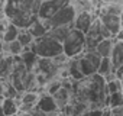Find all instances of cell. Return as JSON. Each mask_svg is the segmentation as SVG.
<instances>
[{"label":"cell","mask_w":123,"mask_h":116,"mask_svg":"<svg viewBox=\"0 0 123 116\" xmlns=\"http://www.w3.org/2000/svg\"><path fill=\"white\" fill-rule=\"evenodd\" d=\"M23 51V46L20 45V42L18 39L6 42V55H12V57H18L20 55Z\"/></svg>","instance_id":"18"},{"label":"cell","mask_w":123,"mask_h":116,"mask_svg":"<svg viewBox=\"0 0 123 116\" xmlns=\"http://www.w3.org/2000/svg\"><path fill=\"white\" fill-rule=\"evenodd\" d=\"M9 116H19V115H18V113H15V115H9Z\"/></svg>","instance_id":"32"},{"label":"cell","mask_w":123,"mask_h":116,"mask_svg":"<svg viewBox=\"0 0 123 116\" xmlns=\"http://www.w3.org/2000/svg\"><path fill=\"white\" fill-rule=\"evenodd\" d=\"M18 33H19V28L15 26L13 23L7 22L6 26H5V31L2 33V41L3 42H10V41H15L18 38Z\"/></svg>","instance_id":"16"},{"label":"cell","mask_w":123,"mask_h":116,"mask_svg":"<svg viewBox=\"0 0 123 116\" xmlns=\"http://www.w3.org/2000/svg\"><path fill=\"white\" fill-rule=\"evenodd\" d=\"M110 112H111V116H114V115H123V104L110 107Z\"/></svg>","instance_id":"26"},{"label":"cell","mask_w":123,"mask_h":116,"mask_svg":"<svg viewBox=\"0 0 123 116\" xmlns=\"http://www.w3.org/2000/svg\"><path fill=\"white\" fill-rule=\"evenodd\" d=\"M7 81H9V80L0 78V104H2V100H3V97H5V90H6ZM0 116H3V113H2V106H0Z\"/></svg>","instance_id":"24"},{"label":"cell","mask_w":123,"mask_h":116,"mask_svg":"<svg viewBox=\"0 0 123 116\" xmlns=\"http://www.w3.org/2000/svg\"><path fill=\"white\" fill-rule=\"evenodd\" d=\"M109 58H110L111 65H113L114 70H116L117 67L123 65V41H117V39L114 41Z\"/></svg>","instance_id":"11"},{"label":"cell","mask_w":123,"mask_h":116,"mask_svg":"<svg viewBox=\"0 0 123 116\" xmlns=\"http://www.w3.org/2000/svg\"><path fill=\"white\" fill-rule=\"evenodd\" d=\"M70 0H41L38 7V19L48 22L64 5H67Z\"/></svg>","instance_id":"7"},{"label":"cell","mask_w":123,"mask_h":116,"mask_svg":"<svg viewBox=\"0 0 123 116\" xmlns=\"http://www.w3.org/2000/svg\"><path fill=\"white\" fill-rule=\"evenodd\" d=\"M55 116H68V115H65L64 112H58V113H56Z\"/></svg>","instance_id":"29"},{"label":"cell","mask_w":123,"mask_h":116,"mask_svg":"<svg viewBox=\"0 0 123 116\" xmlns=\"http://www.w3.org/2000/svg\"><path fill=\"white\" fill-rule=\"evenodd\" d=\"M73 28V25H64V26H56V28H51L46 33L49 36H52L54 39L59 41V42H62L64 38L67 36V33L70 32V29Z\"/></svg>","instance_id":"15"},{"label":"cell","mask_w":123,"mask_h":116,"mask_svg":"<svg viewBox=\"0 0 123 116\" xmlns=\"http://www.w3.org/2000/svg\"><path fill=\"white\" fill-rule=\"evenodd\" d=\"M39 3L41 0H5L3 18L19 29H28L38 19Z\"/></svg>","instance_id":"2"},{"label":"cell","mask_w":123,"mask_h":116,"mask_svg":"<svg viewBox=\"0 0 123 116\" xmlns=\"http://www.w3.org/2000/svg\"><path fill=\"white\" fill-rule=\"evenodd\" d=\"M101 25L110 32V35L114 38L119 32H122V16L119 15H110V13H98L97 15Z\"/></svg>","instance_id":"9"},{"label":"cell","mask_w":123,"mask_h":116,"mask_svg":"<svg viewBox=\"0 0 123 116\" xmlns=\"http://www.w3.org/2000/svg\"><path fill=\"white\" fill-rule=\"evenodd\" d=\"M114 116H123V115H114Z\"/></svg>","instance_id":"34"},{"label":"cell","mask_w":123,"mask_h":116,"mask_svg":"<svg viewBox=\"0 0 123 116\" xmlns=\"http://www.w3.org/2000/svg\"><path fill=\"white\" fill-rule=\"evenodd\" d=\"M98 12L100 13H110V15L122 16V3H107V5H103Z\"/></svg>","instance_id":"21"},{"label":"cell","mask_w":123,"mask_h":116,"mask_svg":"<svg viewBox=\"0 0 123 116\" xmlns=\"http://www.w3.org/2000/svg\"><path fill=\"white\" fill-rule=\"evenodd\" d=\"M113 71H114V68H113V65H111L110 58H109V57L101 58V61H100V64H98V68H97V74H100L101 77H106L107 74H110V73H113Z\"/></svg>","instance_id":"17"},{"label":"cell","mask_w":123,"mask_h":116,"mask_svg":"<svg viewBox=\"0 0 123 116\" xmlns=\"http://www.w3.org/2000/svg\"><path fill=\"white\" fill-rule=\"evenodd\" d=\"M94 18H96V15H94L91 10H81V12H77L75 19H74V22H73V26H74L75 29H78V31H81V32L86 33V32L88 31V28L91 26Z\"/></svg>","instance_id":"10"},{"label":"cell","mask_w":123,"mask_h":116,"mask_svg":"<svg viewBox=\"0 0 123 116\" xmlns=\"http://www.w3.org/2000/svg\"><path fill=\"white\" fill-rule=\"evenodd\" d=\"M101 116H111V112H110V107H103V110H101Z\"/></svg>","instance_id":"27"},{"label":"cell","mask_w":123,"mask_h":116,"mask_svg":"<svg viewBox=\"0 0 123 116\" xmlns=\"http://www.w3.org/2000/svg\"><path fill=\"white\" fill-rule=\"evenodd\" d=\"M104 84V78L97 73L80 80H73L71 99L81 102L87 106V109H103L106 107L107 97Z\"/></svg>","instance_id":"1"},{"label":"cell","mask_w":123,"mask_h":116,"mask_svg":"<svg viewBox=\"0 0 123 116\" xmlns=\"http://www.w3.org/2000/svg\"><path fill=\"white\" fill-rule=\"evenodd\" d=\"M28 31H29V33L33 36V39H36V38L43 36V35L49 31V28H48V23H46L45 20L36 19L33 23H31V26L28 28Z\"/></svg>","instance_id":"12"},{"label":"cell","mask_w":123,"mask_h":116,"mask_svg":"<svg viewBox=\"0 0 123 116\" xmlns=\"http://www.w3.org/2000/svg\"><path fill=\"white\" fill-rule=\"evenodd\" d=\"M61 44H62V54L65 57L68 58L78 57L81 52L86 51V35L84 32L73 26Z\"/></svg>","instance_id":"4"},{"label":"cell","mask_w":123,"mask_h":116,"mask_svg":"<svg viewBox=\"0 0 123 116\" xmlns=\"http://www.w3.org/2000/svg\"><path fill=\"white\" fill-rule=\"evenodd\" d=\"M74 58L77 60V65H78V70H80L83 77H88V76L96 74L98 64L101 61V57L96 51H84L78 57H74Z\"/></svg>","instance_id":"5"},{"label":"cell","mask_w":123,"mask_h":116,"mask_svg":"<svg viewBox=\"0 0 123 116\" xmlns=\"http://www.w3.org/2000/svg\"><path fill=\"white\" fill-rule=\"evenodd\" d=\"M2 57H3V54H2V52H0V60H2Z\"/></svg>","instance_id":"33"},{"label":"cell","mask_w":123,"mask_h":116,"mask_svg":"<svg viewBox=\"0 0 123 116\" xmlns=\"http://www.w3.org/2000/svg\"><path fill=\"white\" fill-rule=\"evenodd\" d=\"M103 5H107V3H122V0H101Z\"/></svg>","instance_id":"28"},{"label":"cell","mask_w":123,"mask_h":116,"mask_svg":"<svg viewBox=\"0 0 123 116\" xmlns=\"http://www.w3.org/2000/svg\"><path fill=\"white\" fill-rule=\"evenodd\" d=\"M104 89H106V93H107V94H110V93H116V91H122V90H123V87H122V80L114 78V80L106 81Z\"/></svg>","instance_id":"22"},{"label":"cell","mask_w":123,"mask_h":116,"mask_svg":"<svg viewBox=\"0 0 123 116\" xmlns=\"http://www.w3.org/2000/svg\"><path fill=\"white\" fill-rule=\"evenodd\" d=\"M114 41H116L114 38H104V39H101V41L96 45L94 51H96L101 58L110 57V52H111V48H113Z\"/></svg>","instance_id":"13"},{"label":"cell","mask_w":123,"mask_h":116,"mask_svg":"<svg viewBox=\"0 0 123 116\" xmlns=\"http://www.w3.org/2000/svg\"><path fill=\"white\" fill-rule=\"evenodd\" d=\"M2 16H3V7L0 6V18H2Z\"/></svg>","instance_id":"30"},{"label":"cell","mask_w":123,"mask_h":116,"mask_svg":"<svg viewBox=\"0 0 123 116\" xmlns=\"http://www.w3.org/2000/svg\"><path fill=\"white\" fill-rule=\"evenodd\" d=\"M3 5H5V0H0V6L3 7Z\"/></svg>","instance_id":"31"},{"label":"cell","mask_w":123,"mask_h":116,"mask_svg":"<svg viewBox=\"0 0 123 116\" xmlns=\"http://www.w3.org/2000/svg\"><path fill=\"white\" fill-rule=\"evenodd\" d=\"M29 49L33 51L39 58H54L62 54V44L49 36L48 33H45L43 36L33 39Z\"/></svg>","instance_id":"3"},{"label":"cell","mask_w":123,"mask_h":116,"mask_svg":"<svg viewBox=\"0 0 123 116\" xmlns=\"http://www.w3.org/2000/svg\"><path fill=\"white\" fill-rule=\"evenodd\" d=\"M71 5L75 7L77 12L81 10H91V0H70ZM93 12V10H91Z\"/></svg>","instance_id":"23"},{"label":"cell","mask_w":123,"mask_h":116,"mask_svg":"<svg viewBox=\"0 0 123 116\" xmlns=\"http://www.w3.org/2000/svg\"><path fill=\"white\" fill-rule=\"evenodd\" d=\"M123 104V94L122 91H116V93H110L106 97V106L107 107H114V106H120Z\"/></svg>","instance_id":"20"},{"label":"cell","mask_w":123,"mask_h":116,"mask_svg":"<svg viewBox=\"0 0 123 116\" xmlns=\"http://www.w3.org/2000/svg\"><path fill=\"white\" fill-rule=\"evenodd\" d=\"M75 15H77V10L75 7L71 5V2H68L67 5H64L61 7L46 23H48V28H56V26H64V25H73L74 19H75Z\"/></svg>","instance_id":"6"},{"label":"cell","mask_w":123,"mask_h":116,"mask_svg":"<svg viewBox=\"0 0 123 116\" xmlns=\"http://www.w3.org/2000/svg\"><path fill=\"white\" fill-rule=\"evenodd\" d=\"M16 39L20 42V45L23 46V49L25 48H29L31 44L33 42V36L29 33L28 29H19V33H18V38Z\"/></svg>","instance_id":"19"},{"label":"cell","mask_w":123,"mask_h":116,"mask_svg":"<svg viewBox=\"0 0 123 116\" xmlns=\"http://www.w3.org/2000/svg\"><path fill=\"white\" fill-rule=\"evenodd\" d=\"M103 109H86L80 116H101Z\"/></svg>","instance_id":"25"},{"label":"cell","mask_w":123,"mask_h":116,"mask_svg":"<svg viewBox=\"0 0 123 116\" xmlns=\"http://www.w3.org/2000/svg\"><path fill=\"white\" fill-rule=\"evenodd\" d=\"M35 109L42 116H55L59 112V109H58V106H56L52 94H48V93H43V94H39L38 96Z\"/></svg>","instance_id":"8"},{"label":"cell","mask_w":123,"mask_h":116,"mask_svg":"<svg viewBox=\"0 0 123 116\" xmlns=\"http://www.w3.org/2000/svg\"><path fill=\"white\" fill-rule=\"evenodd\" d=\"M2 113L3 116H9V115H15L18 113V99L13 97H3L2 100Z\"/></svg>","instance_id":"14"}]
</instances>
